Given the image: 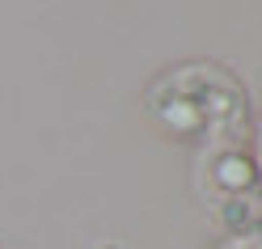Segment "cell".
Returning a JSON list of instances; mask_svg holds the SVG:
<instances>
[{
    "label": "cell",
    "mask_w": 262,
    "mask_h": 249,
    "mask_svg": "<svg viewBox=\"0 0 262 249\" xmlns=\"http://www.w3.org/2000/svg\"><path fill=\"white\" fill-rule=\"evenodd\" d=\"M254 144H250V156H254V165H258V182H262V114L254 119V135H250Z\"/></svg>",
    "instance_id": "277c9868"
},
{
    "label": "cell",
    "mask_w": 262,
    "mask_h": 249,
    "mask_svg": "<svg viewBox=\"0 0 262 249\" xmlns=\"http://www.w3.org/2000/svg\"><path fill=\"white\" fill-rule=\"evenodd\" d=\"M211 249H262V224L237 228V232H224V237L211 245Z\"/></svg>",
    "instance_id": "3957f363"
},
{
    "label": "cell",
    "mask_w": 262,
    "mask_h": 249,
    "mask_svg": "<svg viewBox=\"0 0 262 249\" xmlns=\"http://www.w3.org/2000/svg\"><path fill=\"white\" fill-rule=\"evenodd\" d=\"M144 114L161 135L178 144L233 148L250 131V89L216 59H182L161 68L144 89Z\"/></svg>",
    "instance_id": "6da1fadb"
},
{
    "label": "cell",
    "mask_w": 262,
    "mask_h": 249,
    "mask_svg": "<svg viewBox=\"0 0 262 249\" xmlns=\"http://www.w3.org/2000/svg\"><path fill=\"white\" fill-rule=\"evenodd\" d=\"M199 190L228 224V232L262 224V182L245 144L199 152Z\"/></svg>",
    "instance_id": "7a4b0ae2"
}]
</instances>
